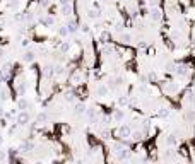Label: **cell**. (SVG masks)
<instances>
[{
    "label": "cell",
    "mask_w": 195,
    "mask_h": 164,
    "mask_svg": "<svg viewBox=\"0 0 195 164\" xmlns=\"http://www.w3.org/2000/svg\"><path fill=\"white\" fill-rule=\"evenodd\" d=\"M22 152H29V150L33 149V144H22Z\"/></svg>",
    "instance_id": "obj_5"
},
{
    "label": "cell",
    "mask_w": 195,
    "mask_h": 164,
    "mask_svg": "<svg viewBox=\"0 0 195 164\" xmlns=\"http://www.w3.org/2000/svg\"><path fill=\"white\" fill-rule=\"evenodd\" d=\"M60 50H62V51H69V50H70V45H69V43H63L62 46H60Z\"/></svg>",
    "instance_id": "obj_8"
},
{
    "label": "cell",
    "mask_w": 195,
    "mask_h": 164,
    "mask_svg": "<svg viewBox=\"0 0 195 164\" xmlns=\"http://www.w3.org/2000/svg\"><path fill=\"white\" fill-rule=\"evenodd\" d=\"M178 74H187V70H185V67H180V68H178Z\"/></svg>",
    "instance_id": "obj_15"
},
{
    "label": "cell",
    "mask_w": 195,
    "mask_h": 164,
    "mask_svg": "<svg viewBox=\"0 0 195 164\" xmlns=\"http://www.w3.org/2000/svg\"><path fill=\"white\" fill-rule=\"evenodd\" d=\"M2 142H4V137L0 135V144H2Z\"/></svg>",
    "instance_id": "obj_20"
},
{
    "label": "cell",
    "mask_w": 195,
    "mask_h": 164,
    "mask_svg": "<svg viewBox=\"0 0 195 164\" xmlns=\"http://www.w3.org/2000/svg\"><path fill=\"white\" fill-rule=\"evenodd\" d=\"M0 115H2V109H0Z\"/></svg>",
    "instance_id": "obj_21"
},
{
    "label": "cell",
    "mask_w": 195,
    "mask_h": 164,
    "mask_svg": "<svg viewBox=\"0 0 195 164\" xmlns=\"http://www.w3.org/2000/svg\"><path fill=\"white\" fill-rule=\"evenodd\" d=\"M98 92H99V94H106V92H108V89H106L105 86H101V87H98Z\"/></svg>",
    "instance_id": "obj_9"
},
{
    "label": "cell",
    "mask_w": 195,
    "mask_h": 164,
    "mask_svg": "<svg viewBox=\"0 0 195 164\" xmlns=\"http://www.w3.org/2000/svg\"><path fill=\"white\" fill-rule=\"evenodd\" d=\"M28 120H29L28 113H21V115L17 116V122L21 123V125H24V123H28Z\"/></svg>",
    "instance_id": "obj_1"
},
{
    "label": "cell",
    "mask_w": 195,
    "mask_h": 164,
    "mask_svg": "<svg viewBox=\"0 0 195 164\" xmlns=\"http://www.w3.org/2000/svg\"><path fill=\"white\" fill-rule=\"evenodd\" d=\"M26 106H28V102L24 101V99H21V101H19V108H21V109H24Z\"/></svg>",
    "instance_id": "obj_11"
},
{
    "label": "cell",
    "mask_w": 195,
    "mask_h": 164,
    "mask_svg": "<svg viewBox=\"0 0 195 164\" xmlns=\"http://www.w3.org/2000/svg\"><path fill=\"white\" fill-rule=\"evenodd\" d=\"M115 116H117V120H122V116H123V113H122V111H117V115H115Z\"/></svg>",
    "instance_id": "obj_13"
},
{
    "label": "cell",
    "mask_w": 195,
    "mask_h": 164,
    "mask_svg": "<svg viewBox=\"0 0 195 164\" xmlns=\"http://www.w3.org/2000/svg\"><path fill=\"white\" fill-rule=\"evenodd\" d=\"M60 4H62V5H67V4H69V0H60Z\"/></svg>",
    "instance_id": "obj_17"
},
{
    "label": "cell",
    "mask_w": 195,
    "mask_h": 164,
    "mask_svg": "<svg viewBox=\"0 0 195 164\" xmlns=\"http://www.w3.org/2000/svg\"><path fill=\"white\" fill-rule=\"evenodd\" d=\"M38 120H40V122H45V120H46V115H40V118H38Z\"/></svg>",
    "instance_id": "obj_16"
},
{
    "label": "cell",
    "mask_w": 195,
    "mask_h": 164,
    "mask_svg": "<svg viewBox=\"0 0 195 164\" xmlns=\"http://www.w3.org/2000/svg\"><path fill=\"white\" fill-rule=\"evenodd\" d=\"M76 111H77V113H84V111H86L84 104H77V106H76Z\"/></svg>",
    "instance_id": "obj_7"
},
{
    "label": "cell",
    "mask_w": 195,
    "mask_h": 164,
    "mask_svg": "<svg viewBox=\"0 0 195 164\" xmlns=\"http://www.w3.org/2000/svg\"><path fill=\"white\" fill-rule=\"evenodd\" d=\"M33 60H34V53L33 51H28L24 55V62H33Z\"/></svg>",
    "instance_id": "obj_3"
},
{
    "label": "cell",
    "mask_w": 195,
    "mask_h": 164,
    "mask_svg": "<svg viewBox=\"0 0 195 164\" xmlns=\"http://www.w3.org/2000/svg\"><path fill=\"white\" fill-rule=\"evenodd\" d=\"M128 156H130V152H128V150H123V152H120V154H118L120 159H125V157H128Z\"/></svg>",
    "instance_id": "obj_6"
},
{
    "label": "cell",
    "mask_w": 195,
    "mask_h": 164,
    "mask_svg": "<svg viewBox=\"0 0 195 164\" xmlns=\"http://www.w3.org/2000/svg\"><path fill=\"white\" fill-rule=\"evenodd\" d=\"M2 56H4V50H2V48H0V58H2Z\"/></svg>",
    "instance_id": "obj_19"
},
{
    "label": "cell",
    "mask_w": 195,
    "mask_h": 164,
    "mask_svg": "<svg viewBox=\"0 0 195 164\" xmlns=\"http://www.w3.org/2000/svg\"><path fill=\"white\" fill-rule=\"evenodd\" d=\"M0 159H5V152H0Z\"/></svg>",
    "instance_id": "obj_18"
},
{
    "label": "cell",
    "mask_w": 195,
    "mask_h": 164,
    "mask_svg": "<svg viewBox=\"0 0 195 164\" xmlns=\"http://www.w3.org/2000/svg\"><path fill=\"white\" fill-rule=\"evenodd\" d=\"M120 135L122 137H128L130 135V128H128V127H122V128H120Z\"/></svg>",
    "instance_id": "obj_2"
},
{
    "label": "cell",
    "mask_w": 195,
    "mask_h": 164,
    "mask_svg": "<svg viewBox=\"0 0 195 164\" xmlns=\"http://www.w3.org/2000/svg\"><path fill=\"white\" fill-rule=\"evenodd\" d=\"M65 99H67V101H74V94H72V92H67V94H65Z\"/></svg>",
    "instance_id": "obj_10"
},
{
    "label": "cell",
    "mask_w": 195,
    "mask_h": 164,
    "mask_svg": "<svg viewBox=\"0 0 195 164\" xmlns=\"http://www.w3.org/2000/svg\"><path fill=\"white\" fill-rule=\"evenodd\" d=\"M67 31H69V33H76V31H77L76 22H69V26H67Z\"/></svg>",
    "instance_id": "obj_4"
},
{
    "label": "cell",
    "mask_w": 195,
    "mask_h": 164,
    "mask_svg": "<svg viewBox=\"0 0 195 164\" xmlns=\"http://www.w3.org/2000/svg\"><path fill=\"white\" fill-rule=\"evenodd\" d=\"M41 22H43V24H51L53 20H51V19H50V17H48V19H41Z\"/></svg>",
    "instance_id": "obj_12"
},
{
    "label": "cell",
    "mask_w": 195,
    "mask_h": 164,
    "mask_svg": "<svg viewBox=\"0 0 195 164\" xmlns=\"http://www.w3.org/2000/svg\"><path fill=\"white\" fill-rule=\"evenodd\" d=\"M154 19H159V17H161V15H159V10H154Z\"/></svg>",
    "instance_id": "obj_14"
}]
</instances>
